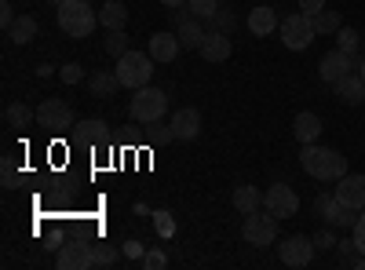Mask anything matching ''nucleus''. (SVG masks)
<instances>
[{
	"instance_id": "nucleus-1",
	"label": "nucleus",
	"mask_w": 365,
	"mask_h": 270,
	"mask_svg": "<svg viewBox=\"0 0 365 270\" xmlns=\"http://www.w3.org/2000/svg\"><path fill=\"white\" fill-rule=\"evenodd\" d=\"M299 165L311 179H318V183H340L347 175V157L340 150H329V146H318V142H303Z\"/></svg>"
},
{
	"instance_id": "nucleus-2",
	"label": "nucleus",
	"mask_w": 365,
	"mask_h": 270,
	"mask_svg": "<svg viewBox=\"0 0 365 270\" xmlns=\"http://www.w3.org/2000/svg\"><path fill=\"white\" fill-rule=\"evenodd\" d=\"M55 19H58V29H63L66 37H73V41L88 37L91 29L99 26V11L91 8L88 0H66V4H58Z\"/></svg>"
},
{
	"instance_id": "nucleus-3",
	"label": "nucleus",
	"mask_w": 365,
	"mask_h": 270,
	"mask_svg": "<svg viewBox=\"0 0 365 270\" xmlns=\"http://www.w3.org/2000/svg\"><path fill=\"white\" fill-rule=\"evenodd\" d=\"M117 77H120V84L125 88H146L150 84V77H154V55L150 51H125L117 58Z\"/></svg>"
},
{
	"instance_id": "nucleus-4",
	"label": "nucleus",
	"mask_w": 365,
	"mask_h": 270,
	"mask_svg": "<svg viewBox=\"0 0 365 270\" xmlns=\"http://www.w3.org/2000/svg\"><path fill=\"white\" fill-rule=\"evenodd\" d=\"M165 110H168V95L161 92V88H135V95H132V106H128V113L135 117V121H143V125H158L161 117H165Z\"/></svg>"
},
{
	"instance_id": "nucleus-5",
	"label": "nucleus",
	"mask_w": 365,
	"mask_h": 270,
	"mask_svg": "<svg viewBox=\"0 0 365 270\" xmlns=\"http://www.w3.org/2000/svg\"><path fill=\"white\" fill-rule=\"evenodd\" d=\"M278 33H282L289 51H303V48H311V41H314V22H311L307 11H296V15H285V22L278 26Z\"/></svg>"
},
{
	"instance_id": "nucleus-6",
	"label": "nucleus",
	"mask_w": 365,
	"mask_h": 270,
	"mask_svg": "<svg viewBox=\"0 0 365 270\" xmlns=\"http://www.w3.org/2000/svg\"><path fill=\"white\" fill-rule=\"evenodd\" d=\"M314 212H318L329 227H344V230H351V227L358 223V208L344 204L336 194H318V197H314Z\"/></svg>"
},
{
	"instance_id": "nucleus-7",
	"label": "nucleus",
	"mask_w": 365,
	"mask_h": 270,
	"mask_svg": "<svg viewBox=\"0 0 365 270\" xmlns=\"http://www.w3.org/2000/svg\"><path fill=\"white\" fill-rule=\"evenodd\" d=\"M37 125L48 128V132H55V135L70 132L73 128V106L63 103V99H44L37 106Z\"/></svg>"
},
{
	"instance_id": "nucleus-8",
	"label": "nucleus",
	"mask_w": 365,
	"mask_h": 270,
	"mask_svg": "<svg viewBox=\"0 0 365 270\" xmlns=\"http://www.w3.org/2000/svg\"><path fill=\"white\" fill-rule=\"evenodd\" d=\"M241 234H245L249 245L267 249V245L278 242V216H270V212H252V216H245V227H241Z\"/></svg>"
},
{
	"instance_id": "nucleus-9",
	"label": "nucleus",
	"mask_w": 365,
	"mask_h": 270,
	"mask_svg": "<svg viewBox=\"0 0 365 270\" xmlns=\"http://www.w3.org/2000/svg\"><path fill=\"white\" fill-rule=\"evenodd\" d=\"M263 208L270 216H278V219H292L299 212V197L289 183H274L267 194H263Z\"/></svg>"
},
{
	"instance_id": "nucleus-10",
	"label": "nucleus",
	"mask_w": 365,
	"mask_h": 270,
	"mask_svg": "<svg viewBox=\"0 0 365 270\" xmlns=\"http://www.w3.org/2000/svg\"><path fill=\"white\" fill-rule=\"evenodd\" d=\"M314 237H307V234H292V237H285V242L278 245V259L285 263V266H307L311 259H314Z\"/></svg>"
},
{
	"instance_id": "nucleus-11",
	"label": "nucleus",
	"mask_w": 365,
	"mask_h": 270,
	"mask_svg": "<svg viewBox=\"0 0 365 270\" xmlns=\"http://www.w3.org/2000/svg\"><path fill=\"white\" fill-rule=\"evenodd\" d=\"M354 70H358L354 55H347L344 48H336V51L322 55V63H318V77H322L325 84H336L340 77H347V73H354Z\"/></svg>"
},
{
	"instance_id": "nucleus-12",
	"label": "nucleus",
	"mask_w": 365,
	"mask_h": 270,
	"mask_svg": "<svg viewBox=\"0 0 365 270\" xmlns=\"http://www.w3.org/2000/svg\"><path fill=\"white\" fill-rule=\"evenodd\" d=\"M55 266L58 270H91V242H66L55 252Z\"/></svg>"
},
{
	"instance_id": "nucleus-13",
	"label": "nucleus",
	"mask_w": 365,
	"mask_h": 270,
	"mask_svg": "<svg viewBox=\"0 0 365 270\" xmlns=\"http://www.w3.org/2000/svg\"><path fill=\"white\" fill-rule=\"evenodd\" d=\"M201 135V113L194 106H182L172 113V125H168V139H179V142H190Z\"/></svg>"
},
{
	"instance_id": "nucleus-14",
	"label": "nucleus",
	"mask_w": 365,
	"mask_h": 270,
	"mask_svg": "<svg viewBox=\"0 0 365 270\" xmlns=\"http://www.w3.org/2000/svg\"><path fill=\"white\" fill-rule=\"evenodd\" d=\"M197 51H201V58H205V63H227V58H230V51H234V44H230V33H223V29H208Z\"/></svg>"
},
{
	"instance_id": "nucleus-15",
	"label": "nucleus",
	"mask_w": 365,
	"mask_h": 270,
	"mask_svg": "<svg viewBox=\"0 0 365 270\" xmlns=\"http://www.w3.org/2000/svg\"><path fill=\"white\" fill-rule=\"evenodd\" d=\"M332 194H336L344 204H351V208H358V212H361V208H365V175L347 172L340 183H336V190H332Z\"/></svg>"
},
{
	"instance_id": "nucleus-16",
	"label": "nucleus",
	"mask_w": 365,
	"mask_h": 270,
	"mask_svg": "<svg viewBox=\"0 0 365 270\" xmlns=\"http://www.w3.org/2000/svg\"><path fill=\"white\" fill-rule=\"evenodd\" d=\"M245 22H249V29H252L256 37H270L274 29L282 26V22H278V11H274L270 4H259V8H252Z\"/></svg>"
},
{
	"instance_id": "nucleus-17",
	"label": "nucleus",
	"mask_w": 365,
	"mask_h": 270,
	"mask_svg": "<svg viewBox=\"0 0 365 270\" xmlns=\"http://www.w3.org/2000/svg\"><path fill=\"white\" fill-rule=\"evenodd\" d=\"M332 88H336L340 103H347V106H361V103H365V81H361V73H347V77H340Z\"/></svg>"
},
{
	"instance_id": "nucleus-18",
	"label": "nucleus",
	"mask_w": 365,
	"mask_h": 270,
	"mask_svg": "<svg viewBox=\"0 0 365 270\" xmlns=\"http://www.w3.org/2000/svg\"><path fill=\"white\" fill-rule=\"evenodd\" d=\"M292 135H296L299 142H318V135H322V117H318V113H311V110L296 113V121H292Z\"/></svg>"
},
{
	"instance_id": "nucleus-19",
	"label": "nucleus",
	"mask_w": 365,
	"mask_h": 270,
	"mask_svg": "<svg viewBox=\"0 0 365 270\" xmlns=\"http://www.w3.org/2000/svg\"><path fill=\"white\" fill-rule=\"evenodd\" d=\"M117 88H125V84H120V77H117V70H113V73H110V70H99V73L88 77V92L96 95V99L117 95Z\"/></svg>"
},
{
	"instance_id": "nucleus-20",
	"label": "nucleus",
	"mask_w": 365,
	"mask_h": 270,
	"mask_svg": "<svg viewBox=\"0 0 365 270\" xmlns=\"http://www.w3.org/2000/svg\"><path fill=\"white\" fill-rule=\"evenodd\" d=\"M179 51H182V44H179L175 33H154L150 37V55H154V63H172Z\"/></svg>"
},
{
	"instance_id": "nucleus-21",
	"label": "nucleus",
	"mask_w": 365,
	"mask_h": 270,
	"mask_svg": "<svg viewBox=\"0 0 365 270\" xmlns=\"http://www.w3.org/2000/svg\"><path fill=\"white\" fill-rule=\"evenodd\" d=\"M37 19L34 15H19L15 22H11V29H8V41L11 44H19V48H26V44H34L37 41Z\"/></svg>"
},
{
	"instance_id": "nucleus-22",
	"label": "nucleus",
	"mask_w": 365,
	"mask_h": 270,
	"mask_svg": "<svg viewBox=\"0 0 365 270\" xmlns=\"http://www.w3.org/2000/svg\"><path fill=\"white\" fill-rule=\"evenodd\" d=\"M205 33H208V29H201V19H187V22H179V29H175L182 51H197L201 41H205Z\"/></svg>"
},
{
	"instance_id": "nucleus-23",
	"label": "nucleus",
	"mask_w": 365,
	"mask_h": 270,
	"mask_svg": "<svg viewBox=\"0 0 365 270\" xmlns=\"http://www.w3.org/2000/svg\"><path fill=\"white\" fill-rule=\"evenodd\" d=\"M230 204L237 208L241 216H252V212H259V208H263V194L256 187H237L234 197H230Z\"/></svg>"
},
{
	"instance_id": "nucleus-24",
	"label": "nucleus",
	"mask_w": 365,
	"mask_h": 270,
	"mask_svg": "<svg viewBox=\"0 0 365 270\" xmlns=\"http://www.w3.org/2000/svg\"><path fill=\"white\" fill-rule=\"evenodd\" d=\"M125 22H128V8L120 4V0H106V4L99 8V26H106V29H125Z\"/></svg>"
},
{
	"instance_id": "nucleus-25",
	"label": "nucleus",
	"mask_w": 365,
	"mask_h": 270,
	"mask_svg": "<svg viewBox=\"0 0 365 270\" xmlns=\"http://www.w3.org/2000/svg\"><path fill=\"white\" fill-rule=\"evenodd\" d=\"M4 121L8 128H29V121H37V110H29L26 103H11L4 110Z\"/></svg>"
},
{
	"instance_id": "nucleus-26",
	"label": "nucleus",
	"mask_w": 365,
	"mask_h": 270,
	"mask_svg": "<svg viewBox=\"0 0 365 270\" xmlns=\"http://www.w3.org/2000/svg\"><path fill=\"white\" fill-rule=\"evenodd\" d=\"M103 51H106V55H113V58L125 55V51H128V33H125V29H106Z\"/></svg>"
},
{
	"instance_id": "nucleus-27",
	"label": "nucleus",
	"mask_w": 365,
	"mask_h": 270,
	"mask_svg": "<svg viewBox=\"0 0 365 270\" xmlns=\"http://www.w3.org/2000/svg\"><path fill=\"white\" fill-rule=\"evenodd\" d=\"M117 263V249H110L106 242H96L91 245V270H106Z\"/></svg>"
},
{
	"instance_id": "nucleus-28",
	"label": "nucleus",
	"mask_w": 365,
	"mask_h": 270,
	"mask_svg": "<svg viewBox=\"0 0 365 270\" xmlns=\"http://www.w3.org/2000/svg\"><path fill=\"white\" fill-rule=\"evenodd\" d=\"M336 48H344L347 55H354L361 48V33H358V29H351V26H340L336 29Z\"/></svg>"
},
{
	"instance_id": "nucleus-29",
	"label": "nucleus",
	"mask_w": 365,
	"mask_h": 270,
	"mask_svg": "<svg viewBox=\"0 0 365 270\" xmlns=\"http://www.w3.org/2000/svg\"><path fill=\"white\" fill-rule=\"evenodd\" d=\"M106 135V121H99V117H91V121H81L77 125V139H88V142H96Z\"/></svg>"
},
{
	"instance_id": "nucleus-30",
	"label": "nucleus",
	"mask_w": 365,
	"mask_h": 270,
	"mask_svg": "<svg viewBox=\"0 0 365 270\" xmlns=\"http://www.w3.org/2000/svg\"><path fill=\"white\" fill-rule=\"evenodd\" d=\"M311 22H314V33H336L340 29V15L336 11H318V15H311Z\"/></svg>"
},
{
	"instance_id": "nucleus-31",
	"label": "nucleus",
	"mask_w": 365,
	"mask_h": 270,
	"mask_svg": "<svg viewBox=\"0 0 365 270\" xmlns=\"http://www.w3.org/2000/svg\"><path fill=\"white\" fill-rule=\"evenodd\" d=\"M187 8H190L194 19H212L223 4H220V0H187Z\"/></svg>"
},
{
	"instance_id": "nucleus-32",
	"label": "nucleus",
	"mask_w": 365,
	"mask_h": 270,
	"mask_svg": "<svg viewBox=\"0 0 365 270\" xmlns=\"http://www.w3.org/2000/svg\"><path fill=\"white\" fill-rule=\"evenodd\" d=\"M154 230L165 237V242H168V237H175V216L165 212V208H158V212H154Z\"/></svg>"
},
{
	"instance_id": "nucleus-33",
	"label": "nucleus",
	"mask_w": 365,
	"mask_h": 270,
	"mask_svg": "<svg viewBox=\"0 0 365 270\" xmlns=\"http://www.w3.org/2000/svg\"><path fill=\"white\" fill-rule=\"evenodd\" d=\"M205 22H208L212 29H223V33H230V29L237 26V19H234V11H230V8H220L216 15H212V19H205Z\"/></svg>"
},
{
	"instance_id": "nucleus-34",
	"label": "nucleus",
	"mask_w": 365,
	"mask_h": 270,
	"mask_svg": "<svg viewBox=\"0 0 365 270\" xmlns=\"http://www.w3.org/2000/svg\"><path fill=\"white\" fill-rule=\"evenodd\" d=\"M0 175H4V190H19V187H22V175H19V168H15L11 157H4V165H0Z\"/></svg>"
},
{
	"instance_id": "nucleus-35",
	"label": "nucleus",
	"mask_w": 365,
	"mask_h": 270,
	"mask_svg": "<svg viewBox=\"0 0 365 270\" xmlns=\"http://www.w3.org/2000/svg\"><path fill=\"white\" fill-rule=\"evenodd\" d=\"M351 237H354V249L365 256V208H361V212H358V223L351 227Z\"/></svg>"
},
{
	"instance_id": "nucleus-36",
	"label": "nucleus",
	"mask_w": 365,
	"mask_h": 270,
	"mask_svg": "<svg viewBox=\"0 0 365 270\" xmlns=\"http://www.w3.org/2000/svg\"><path fill=\"white\" fill-rule=\"evenodd\" d=\"M81 77H84L81 63H66L63 70H58V81H63V84H81Z\"/></svg>"
},
{
	"instance_id": "nucleus-37",
	"label": "nucleus",
	"mask_w": 365,
	"mask_h": 270,
	"mask_svg": "<svg viewBox=\"0 0 365 270\" xmlns=\"http://www.w3.org/2000/svg\"><path fill=\"white\" fill-rule=\"evenodd\" d=\"M165 263H168V256H165L161 249H154V252H146V256H143V266H146V270H161Z\"/></svg>"
},
{
	"instance_id": "nucleus-38",
	"label": "nucleus",
	"mask_w": 365,
	"mask_h": 270,
	"mask_svg": "<svg viewBox=\"0 0 365 270\" xmlns=\"http://www.w3.org/2000/svg\"><path fill=\"white\" fill-rule=\"evenodd\" d=\"M314 245H318V249H332V245H340L329 223H325V230H318V234H314Z\"/></svg>"
},
{
	"instance_id": "nucleus-39",
	"label": "nucleus",
	"mask_w": 365,
	"mask_h": 270,
	"mask_svg": "<svg viewBox=\"0 0 365 270\" xmlns=\"http://www.w3.org/2000/svg\"><path fill=\"white\" fill-rule=\"evenodd\" d=\"M19 15H15V8H11V0H0V26L4 29H11V22H15Z\"/></svg>"
},
{
	"instance_id": "nucleus-40",
	"label": "nucleus",
	"mask_w": 365,
	"mask_h": 270,
	"mask_svg": "<svg viewBox=\"0 0 365 270\" xmlns=\"http://www.w3.org/2000/svg\"><path fill=\"white\" fill-rule=\"evenodd\" d=\"M125 256L143 263V256H146V245H143V242H125Z\"/></svg>"
},
{
	"instance_id": "nucleus-41",
	"label": "nucleus",
	"mask_w": 365,
	"mask_h": 270,
	"mask_svg": "<svg viewBox=\"0 0 365 270\" xmlns=\"http://www.w3.org/2000/svg\"><path fill=\"white\" fill-rule=\"evenodd\" d=\"M299 11L318 15V11H325V0H299Z\"/></svg>"
},
{
	"instance_id": "nucleus-42",
	"label": "nucleus",
	"mask_w": 365,
	"mask_h": 270,
	"mask_svg": "<svg viewBox=\"0 0 365 270\" xmlns=\"http://www.w3.org/2000/svg\"><path fill=\"white\" fill-rule=\"evenodd\" d=\"M165 8H187V0H161Z\"/></svg>"
},
{
	"instance_id": "nucleus-43",
	"label": "nucleus",
	"mask_w": 365,
	"mask_h": 270,
	"mask_svg": "<svg viewBox=\"0 0 365 270\" xmlns=\"http://www.w3.org/2000/svg\"><path fill=\"white\" fill-rule=\"evenodd\" d=\"M358 73H361V81H365V55H361V63H358Z\"/></svg>"
},
{
	"instance_id": "nucleus-44",
	"label": "nucleus",
	"mask_w": 365,
	"mask_h": 270,
	"mask_svg": "<svg viewBox=\"0 0 365 270\" xmlns=\"http://www.w3.org/2000/svg\"><path fill=\"white\" fill-rule=\"evenodd\" d=\"M354 266H358V270H365V256H361V259H354Z\"/></svg>"
},
{
	"instance_id": "nucleus-45",
	"label": "nucleus",
	"mask_w": 365,
	"mask_h": 270,
	"mask_svg": "<svg viewBox=\"0 0 365 270\" xmlns=\"http://www.w3.org/2000/svg\"><path fill=\"white\" fill-rule=\"evenodd\" d=\"M48 4H55V8H58V4H66V0H48Z\"/></svg>"
},
{
	"instance_id": "nucleus-46",
	"label": "nucleus",
	"mask_w": 365,
	"mask_h": 270,
	"mask_svg": "<svg viewBox=\"0 0 365 270\" xmlns=\"http://www.w3.org/2000/svg\"><path fill=\"white\" fill-rule=\"evenodd\" d=\"M361 51H365V33H361Z\"/></svg>"
}]
</instances>
